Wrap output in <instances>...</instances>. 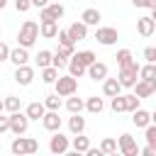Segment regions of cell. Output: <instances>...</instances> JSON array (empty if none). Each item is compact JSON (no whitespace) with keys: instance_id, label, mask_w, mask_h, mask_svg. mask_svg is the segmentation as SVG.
<instances>
[{"instance_id":"d4e9b609","label":"cell","mask_w":156,"mask_h":156,"mask_svg":"<svg viewBox=\"0 0 156 156\" xmlns=\"http://www.w3.org/2000/svg\"><path fill=\"white\" fill-rule=\"evenodd\" d=\"M71 146H73V151L85 154V151L90 149V139H88V136H83V134H78V136H73V139H71Z\"/></svg>"},{"instance_id":"4fadbf2b","label":"cell","mask_w":156,"mask_h":156,"mask_svg":"<svg viewBox=\"0 0 156 156\" xmlns=\"http://www.w3.org/2000/svg\"><path fill=\"white\" fill-rule=\"evenodd\" d=\"M41 124H44V129H46V132L56 134V132L61 129V117H58V112H46V115H44V119H41Z\"/></svg>"},{"instance_id":"c3c4849f","label":"cell","mask_w":156,"mask_h":156,"mask_svg":"<svg viewBox=\"0 0 156 156\" xmlns=\"http://www.w3.org/2000/svg\"><path fill=\"white\" fill-rule=\"evenodd\" d=\"M151 124H156V110L151 112Z\"/></svg>"},{"instance_id":"f546056e","label":"cell","mask_w":156,"mask_h":156,"mask_svg":"<svg viewBox=\"0 0 156 156\" xmlns=\"http://www.w3.org/2000/svg\"><path fill=\"white\" fill-rule=\"evenodd\" d=\"M2 105H5V110H7L10 115H15V112H20V107H22V100H20L17 95H7V98L2 100Z\"/></svg>"},{"instance_id":"f5cc1de1","label":"cell","mask_w":156,"mask_h":156,"mask_svg":"<svg viewBox=\"0 0 156 156\" xmlns=\"http://www.w3.org/2000/svg\"><path fill=\"white\" fill-rule=\"evenodd\" d=\"M154 51H156V46H154Z\"/></svg>"},{"instance_id":"30bf717a","label":"cell","mask_w":156,"mask_h":156,"mask_svg":"<svg viewBox=\"0 0 156 156\" xmlns=\"http://www.w3.org/2000/svg\"><path fill=\"white\" fill-rule=\"evenodd\" d=\"M15 83L17 85H22V88H27V85H32V80H34V68L32 66H22V68H15Z\"/></svg>"},{"instance_id":"d6986e66","label":"cell","mask_w":156,"mask_h":156,"mask_svg":"<svg viewBox=\"0 0 156 156\" xmlns=\"http://www.w3.org/2000/svg\"><path fill=\"white\" fill-rule=\"evenodd\" d=\"M68 29V37L73 39V41H80V39H85L88 37V27L83 24V22H73L71 27H66Z\"/></svg>"},{"instance_id":"816d5d0a","label":"cell","mask_w":156,"mask_h":156,"mask_svg":"<svg viewBox=\"0 0 156 156\" xmlns=\"http://www.w3.org/2000/svg\"><path fill=\"white\" fill-rule=\"evenodd\" d=\"M112 156H119V154H112Z\"/></svg>"},{"instance_id":"f907efd6","label":"cell","mask_w":156,"mask_h":156,"mask_svg":"<svg viewBox=\"0 0 156 156\" xmlns=\"http://www.w3.org/2000/svg\"><path fill=\"white\" fill-rule=\"evenodd\" d=\"M2 110H5V105H2V100H0V115H2Z\"/></svg>"},{"instance_id":"cb8c5ba5","label":"cell","mask_w":156,"mask_h":156,"mask_svg":"<svg viewBox=\"0 0 156 156\" xmlns=\"http://www.w3.org/2000/svg\"><path fill=\"white\" fill-rule=\"evenodd\" d=\"M66 110H68L71 115H80V112L85 110V100H80V98H76V95H73V98H68V100H66Z\"/></svg>"},{"instance_id":"8d00e7d4","label":"cell","mask_w":156,"mask_h":156,"mask_svg":"<svg viewBox=\"0 0 156 156\" xmlns=\"http://www.w3.org/2000/svg\"><path fill=\"white\" fill-rule=\"evenodd\" d=\"M41 80H44V83H56V80H58V71H56L54 66L44 68V71H41Z\"/></svg>"},{"instance_id":"3957f363","label":"cell","mask_w":156,"mask_h":156,"mask_svg":"<svg viewBox=\"0 0 156 156\" xmlns=\"http://www.w3.org/2000/svg\"><path fill=\"white\" fill-rule=\"evenodd\" d=\"M136 80H139V63H136V61H134L132 66H127V68H119L117 83H119L122 88H134Z\"/></svg>"},{"instance_id":"484cf974","label":"cell","mask_w":156,"mask_h":156,"mask_svg":"<svg viewBox=\"0 0 156 156\" xmlns=\"http://www.w3.org/2000/svg\"><path fill=\"white\" fill-rule=\"evenodd\" d=\"M115 58H117V66H119V68H127V66H132V63H134V56H132V51H129V49H119Z\"/></svg>"},{"instance_id":"ee69618b","label":"cell","mask_w":156,"mask_h":156,"mask_svg":"<svg viewBox=\"0 0 156 156\" xmlns=\"http://www.w3.org/2000/svg\"><path fill=\"white\" fill-rule=\"evenodd\" d=\"M139 156H156V149H151V146H141V149H139Z\"/></svg>"},{"instance_id":"ac0fdd59","label":"cell","mask_w":156,"mask_h":156,"mask_svg":"<svg viewBox=\"0 0 156 156\" xmlns=\"http://www.w3.org/2000/svg\"><path fill=\"white\" fill-rule=\"evenodd\" d=\"M73 61H78V63H80V66L88 71V68H90V66L98 61V56H95L90 49H85V51H78V54H73Z\"/></svg>"},{"instance_id":"1f68e13d","label":"cell","mask_w":156,"mask_h":156,"mask_svg":"<svg viewBox=\"0 0 156 156\" xmlns=\"http://www.w3.org/2000/svg\"><path fill=\"white\" fill-rule=\"evenodd\" d=\"M56 37H58V46L61 49H76V41L68 37V29H58Z\"/></svg>"},{"instance_id":"5bb4252c","label":"cell","mask_w":156,"mask_h":156,"mask_svg":"<svg viewBox=\"0 0 156 156\" xmlns=\"http://www.w3.org/2000/svg\"><path fill=\"white\" fill-rule=\"evenodd\" d=\"M10 61L15 63V68H22V66H27V61H29V51L27 49H10Z\"/></svg>"},{"instance_id":"4dcf8cb0","label":"cell","mask_w":156,"mask_h":156,"mask_svg":"<svg viewBox=\"0 0 156 156\" xmlns=\"http://www.w3.org/2000/svg\"><path fill=\"white\" fill-rule=\"evenodd\" d=\"M34 58H37V66L44 71V68H49V66H51V58H54V54H51V51H46V49H41V51H39Z\"/></svg>"},{"instance_id":"d6a6232c","label":"cell","mask_w":156,"mask_h":156,"mask_svg":"<svg viewBox=\"0 0 156 156\" xmlns=\"http://www.w3.org/2000/svg\"><path fill=\"white\" fill-rule=\"evenodd\" d=\"M44 107H46V112H58V110H61V98H58L56 93H54V95H46Z\"/></svg>"},{"instance_id":"8fae6325","label":"cell","mask_w":156,"mask_h":156,"mask_svg":"<svg viewBox=\"0 0 156 156\" xmlns=\"http://www.w3.org/2000/svg\"><path fill=\"white\" fill-rule=\"evenodd\" d=\"M156 93V80H136L134 85V95L141 100V98H149Z\"/></svg>"},{"instance_id":"74e56055","label":"cell","mask_w":156,"mask_h":156,"mask_svg":"<svg viewBox=\"0 0 156 156\" xmlns=\"http://www.w3.org/2000/svg\"><path fill=\"white\" fill-rule=\"evenodd\" d=\"M144 136H146V146L156 149V124H149V127L144 129Z\"/></svg>"},{"instance_id":"9c48e42d","label":"cell","mask_w":156,"mask_h":156,"mask_svg":"<svg viewBox=\"0 0 156 156\" xmlns=\"http://www.w3.org/2000/svg\"><path fill=\"white\" fill-rule=\"evenodd\" d=\"M27 129H29V119H27L24 112H15V115H10V132H12L15 136H22Z\"/></svg>"},{"instance_id":"60d3db41","label":"cell","mask_w":156,"mask_h":156,"mask_svg":"<svg viewBox=\"0 0 156 156\" xmlns=\"http://www.w3.org/2000/svg\"><path fill=\"white\" fill-rule=\"evenodd\" d=\"M144 58H146V63H156V51H154V46H146V49H144Z\"/></svg>"},{"instance_id":"7a4b0ae2","label":"cell","mask_w":156,"mask_h":156,"mask_svg":"<svg viewBox=\"0 0 156 156\" xmlns=\"http://www.w3.org/2000/svg\"><path fill=\"white\" fill-rule=\"evenodd\" d=\"M10 151L15 156H32L39 151V141L34 136H15L12 144H10Z\"/></svg>"},{"instance_id":"ffe728a7","label":"cell","mask_w":156,"mask_h":156,"mask_svg":"<svg viewBox=\"0 0 156 156\" xmlns=\"http://www.w3.org/2000/svg\"><path fill=\"white\" fill-rule=\"evenodd\" d=\"M132 122H134V127H141V129H146L149 124H151V112H146V110H136V112H132Z\"/></svg>"},{"instance_id":"52a82bcc","label":"cell","mask_w":156,"mask_h":156,"mask_svg":"<svg viewBox=\"0 0 156 156\" xmlns=\"http://www.w3.org/2000/svg\"><path fill=\"white\" fill-rule=\"evenodd\" d=\"M68 146H71V139L63 136L61 132H56V134L49 139V151H51V156H63V154L68 151Z\"/></svg>"},{"instance_id":"ba28073f","label":"cell","mask_w":156,"mask_h":156,"mask_svg":"<svg viewBox=\"0 0 156 156\" xmlns=\"http://www.w3.org/2000/svg\"><path fill=\"white\" fill-rule=\"evenodd\" d=\"M95 39H98V44H102V46H112V44H117L119 32H117L115 27H98V29H95Z\"/></svg>"},{"instance_id":"ab89813d","label":"cell","mask_w":156,"mask_h":156,"mask_svg":"<svg viewBox=\"0 0 156 156\" xmlns=\"http://www.w3.org/2000/svg\"><path fill=\"white\" fill-rule=\"evenodd\" d=\"M15 7H17V12H27V10H32V0H17Z\"/></svg>"},{"instance_id":"4316f807","label":"cell","mask_w":156,"mask_h":156,"mask_svg":"<svg viewBox=\"0 0 156 156\" xmlns=\"http://www.w3.org/2000/svg\"><path fill=\"white\" fill-rule=\"evenodd\" d=\"M102 107H105V102H102V98H98V95H93V98H88V100H85V110H88V112H93V115H100V112H102Z\"/></svg>"},{"instance_id":"e575fe53","label":"cell","mask_w":156,"mask_h":156,"mask_svg":"<svg viewBox=\"0 0 156 156\" xmlns=\"http://www.w3.org/2000/svg\"><path fill=\"white\" fill-rule=\"evenodd\" d=\"M68 61H71V58H66V56L56 49V51H54V58H51V66H54L56 71H58V68H68Z\"/></svg>"},{"instance_id":"83f0119b","label":"cell","mask_w":156,"mask_h":156,"mask_svg":"<svg viewBox=\"0 0 156 156\" xmlns=\"http://www.w3.org/2000/svg\"><path fill=\"white\" fill-rule=\"evenodd\" d=\"M105 156H112V154H117V139H112V136H105L102 141H100V146H98Z\"/></svg>"},{"instance_id":"836d02e7","label":"cell","mask_w":156,"mask_h":156,"mask_svg":"<svg viewBox=\"0 0 156 156\" xmlns=\"http://www.w3.org/2000/svg\"><path fill=\"white\" fill-rule=\"evenodd\" d=\"M85 73H88V71H85L78 61H73V58L68 61V76H71V78H76V80H78V78H80V76H85Z\"/></svg>"},{"instance_id":"7dc6e473","label":"cell","mask_w":156,"mask_h":156,"mask_svg":"<svg viewBox=\"0 0 156 156\" xmlns=\"http://www.w3.org/2000/svg\"><path fill=\"white\" fill-rule=\"evenodd\" d=\"M149 17H151V22H154V24H156V7H154V10H151V15H149Z\"/></svg>"},{"instance_id":"f1b7e54d","label":"cell","mask_w":156,"mask_h":156,"mask_svg":"<svg viewBox=\"0 0 156 156\" xmlns=\"http://www.w3.org/2000/svg\"><path fill=\"white\" fill-rule=\"evenodd\" d=\"M139 80H156V63L139 66Z\"/></svg>"},{"instance_id":"f35d334b","label":"cell","mask_w":156,"mask_h":156,"mask_svg":"<svg viewBox=\"0 0 156 156\" xmlns=\"http://www.w3.org/2000/svg\"><path fill=\"white\" fill-rule=\"evenodd\" d=\"M124 100H127V112H136V110H139V98H136L134 93L124 95Z\"/></svg>"},{"instance_id":"bcb514c9","label":"cell","mask_w":156,"mask_h":156,"mask_svg":"<svg viewBox=\"0 0 156 156\" xmlns=\"http://www.w3.org/2000/svg\"><path fill=\"white\" fill-rule=\"evenodd\" d=\"M63 156H85V154H78V151H73V149H71V151H66Z\"/></svg>"},{"instance_id":"277c9868","label":"cell","mask_w":156,"mask_h":156,"mask_svg":"<svg viewBox=\"0 0 156 156\" xmlns=\"http://www.w3.org/2000/svg\"><path fill=\"white\" fill-rule=\"evenodd\" d=\"M54 85H56V95L58 98H73L76 90H78V80L71 78V76H58V80Z\"/></svg>"},{"instance_id":"9a60e30c","label":"cell","mask_w":156,"mask_h":156,"mask_svg":"<svg viewBox=\"0 0 156 156\" xmlns=\"http://www.w3.org/2000/svg\"><path fill=\"white\" fill-rule=\"evenodd\" d=\"M88 76L93 78V80H107V63H102V61H95L90 68H88Z\"/></svg>"},{"instance_id":"d590c367","label":"cell","mask_w":156,"mask_h":156,"mask_svg":"<svg viewBox=\"0 0 156 156\" xmlns=\"http://www.w3.org/2000/svg\"><path fill=\"white\" fill-rule=\"evenodd\" d=\"M110 107H112V112H127V100H124V95L112 98V100H110Z\"/></svg>"},{"instance_id":"e0dca14e","label":"cell","mask_w":156,"mask_h":156,"mask_svg":"<svg viewBox=\"0 0 156 156\" xmlns=\"http://www.w3.org/2000/svg\"><path fill=\"white\" fill-rule=\"evenodd\" d=\"M154 29H156V24L151 22V17H149V15H144V17H139V20H136V32H139L141 37H151V34H154Z\"/></svg>"},{"instance_id":"681fc988","label":"cell","mask_w":156,"mask_h":156,"mask_svg":"<svg viewBox=\"0 0 156 156\" xmlns=\"http://www.w3.org/2000/svg\"><path fill=\"white\" fill-rule=\"evenodd\" d=\"M5 5H7V0H0V10H5Z\"/></svg>"},{"instance_id":"6da1fadb","label":"cell","mask_w":156,"mask_h":156,"mask_svg":"<svg viewBox=\"0 0 156 156\" xmlns=\"http://www.w3.org/2000/svg\"><path fill=\"white\" fill-rule=\"evenodd\" d=\"M37 39H39V24L34 20H27L17 32V46L20 49H29V46L37 44Z\"/></svg>"},{"instance_id":"7c38bea8","label":"cell","mask_w":156,"mask_h":156,"mask_svg":"<svg viewBox=\"0 0 156 156\" xmlns=\"http://www.w3.org/2000/svg\"><path fill=\"white\" fill-rule=\"evenodd\" d=\"M100 20H102V15H100V10H95V7H85L83 15H80V22H83L85 27H98Z\"/></svg>"},{"instance_id":"5b68a950","label":"cell","mask_w":156,"mask_h":156,"mask_svg":"<svg viewBox=\"0 0 156 156\" xmlns=\"http://www.w3.org/2000/svg\"><path fill=\"white\" fill-rule=\"evenodd\" d=\"M117 151H119V156H139V144L132 134H119Z\"/></svg>"},{"instance_id":"8992f818","label":"cell","mask_w":156,"mask_h":156,"mask_svg":"<svg viewBox=\"0 0 156 156\" xmlns=\"http://www.w3.org/2000/svg\"><path fill=\"white\" fill-rule=\"evenodd\" d=\"M66 7L61 2H49L44 10H39V22H58L63 17Z\"/></svg>"},{"instance_id":"f6af8a7d","label":"cell","mask_w":156,"mask_h":156,"mask_svg":"<svg viewBox=\"0 0 156 156\" xmlns=\"http://www.w3.org/2000/svg\"><path fill=\"white\" fill-rule=\"evenodd\" d=\"M85 156H105V154H102L100 149H95V146H90V149L85 151Z\"/></svg>"},{"instance_id":"44dd1931","label":"cell","mask_w":156,"mask_h":156,"mask_svg":"<svg viewBox=\"0 0 156 156\" xmlns=\"http://www.w3.org/2000/svg\"><path fill=\"white\" fill-rule=\"evenodd\" d=\"M39 34L44 39H56L58 34V22H39Z\"/></svg>"},{"instance_id":"b9f144b4","label":"cell","mask_w":156,"mask_h":156,"mask_svg":"<svg viewBox=\"0 0 156 156\" xmlns=\"http://www.w3.org/2000/svg\"><path fill=\"white\" fill-rule=\"evenodd\" d=\"M10 132V115H0V134Z\"/></svg>"},{"instance_id":"7bdbcfd3","label":"cell","mask_w":156,"mask_h":156,"mask_svg":"<svg viewBox=\"0 0 156 156\" xmlns=\"http://www.w3.org/2000/svg\"><path fill=\"white\" fill-rule=\"evenodd\" d=\"M0 61H10V46L5 41H0Z\"/></svg>"},{"instance_id":"7402d4cb","label":"cell","mask_w":156,"mask_h":156,"mask_svg":"<svg viewBox=\"0 0 156 156\" xmlns=\"http://www.w3.org/2000/svg\"><path fill=\"white\" fill-rule=\"evenodd\" d=\"M102 93H105L107 98H117V95H122V85L117 83V78H107V80L102 83Z\"/></svg>"},{"instance_id":"2e32d148","label":"cell","mask_w":156,"mask_h":156,"mask_svg":"<svg viewBox=\"0 0 156 156\" xmlns=\"http://www.w3.org/2000/svg\"><path fill=\"white\" fill-rule=\"evenodd\" d=\"M24 115H27V119H29V122H32V119H44L46 107H44V102H29V105H27V110H24Z\"/></svg>"},{"instance_id":"603a6c76","label":"cell","mask_w":156,"mask_h":156,"mask_svg":"<svg viewBox=\"0 0 156 156\" xmlns=\"http://www.w3.org/2000/svg\"><path fill=\"white\" fill-rule=\"evenodd\" d=\"M68 129H71L73 136L83 134V132H85V117H80V115H71V119H68Z\"/></svg>"}]
</instances>
